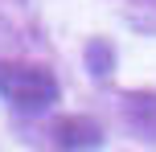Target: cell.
<instances>
[{"label": "cell", "instance_id": "6da1fadb", "mask_svg": "<svg viewBox=\"0 0 156 152\" xmlns=\"http://www.w3.org/2000/svg\"><path fill=\"white\" fill-rule=\"evenodd\" d=\"M58 95H62V87H58L54 70L37 62H0V99L12 111H25V115L49 111Z\"/></svg>", "mask_w": 156, "mask_h": 152}, {"label": "cell", "instance_id": "7a4b0ae2", "mask_svg": "<svg viewBox=\"0 0 156 152\" xmlns=\"http://www.w3.org/2000/svg\"><path fill=\"white\" fill-rule=\"evenodd\" d=\"M41 136H45V152H86L103 144V128L86 115H62Z\"/></svg>", "mask_w": 156, "mask_h": 152}]
</instances>
